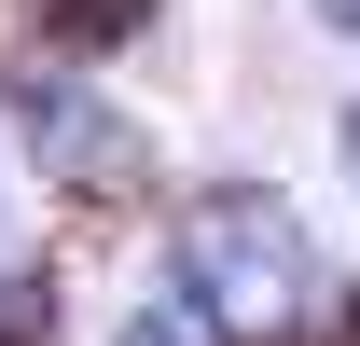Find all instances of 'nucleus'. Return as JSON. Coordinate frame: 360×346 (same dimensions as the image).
Masks as SVG:
<instances>
[{
	"mask_svg": "<svg viewBox=\"0 0 360 346\" xmlns=\"http://www.w3.org/2000/svg\"><path fill=\"white\" fill-rule=\"evenodd\" d=\"M180 305H208V333L236 346H277V319L305 305V222L264 194H208L180 236Z\"/></svg>",
	"mask_w": 360,
	"mask_h": 346,
	"instance_id": "1",
	"label": "nucleus"
},
{
	"mask_svg": "<svg viewBox=\"0 0 360 346\" xmlns=\"http://www.w3.org/2000/svg\"><path fill=\"white\" fill-rule=\"evenodd\" d=\"M319 28H347V42H360V0H319Z\"/></svg>",
	"mask_w": 360,
	"mask_h": 346,
	"instance_id": "4",
	"label": "nucleus"
},
{
	"mask_svg": "<svg viewBox=\"0 0 360 346\" xmlns=\"http://www.w3.org/2000/svg\"><path fill=\"white\" fill-rule=\"evenodd\" d=\"M42 14H56V28H70V42H125V28H139V14H153V0H42Z\"/></svg>",
	"mask_w": 360,
	"mask_h": 346,
	"instance_id": "2",
	"label": "nucleus"
},
{
	"mask_svg": "<svg viewBox=\"0 0 360 346\" xmlns=\"http://www.w3.org/2000/svg\"><path fill=\"white\" fill-rule=\"evenodd\" d=\"M125 346H208V305H167V319H139Z\"/></svg>",
	"mask_w": 360,
	"mask_h": 346,
	"instance_id": "3",
	"label": "nucleus"
},
{
	"mask_svg": "<svg viewBox=\"0 0 360 346\" xmlns=\"http://www.w3.org/2000/svg\"><path fill=\"white\" fill-rule=\"evenodd\" d=\"M347 167H360V97H347Z\"/></svg>",
	"mask_w": 360,
	"mask_h": 346,
	"instance_id": "5",
	"label": "nucleus"
}]
</instances>
